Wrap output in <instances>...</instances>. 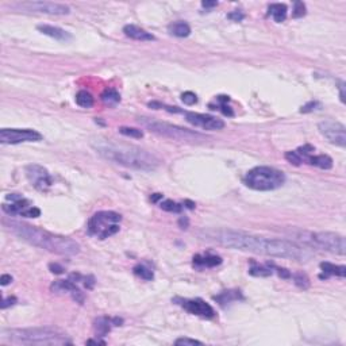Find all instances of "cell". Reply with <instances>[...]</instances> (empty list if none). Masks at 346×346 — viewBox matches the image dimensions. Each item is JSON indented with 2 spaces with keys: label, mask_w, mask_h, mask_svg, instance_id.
I'll use <instances>...</instances> for the list:
<instances>
[{
  "label": "cell",
  "mask_w": 346,
  "mask_h": 346,
  "mask_svg": "<svg viewBox=\"0 0 346 346\" xmlns=\"http://www.w3.org/2000/svg\"><path fill=\"white\" fill-rule=\"evenodd\" d=\"M203 240L216 242L222 246L231 247L242 252H250L264 254L271 257L288 258L295 261H307L311 258V253L298 243L287 240H273L265 237L247 234L243 231L230 229H208L199 231Z\"/></svg>",
  "instance_id": "cell-1"
},
{
  "label": "cell",
  "mask_w": 346,
  "mask_h": 346,
  "mask_svg": "<svg viewBox=\"0 0 346 346\" xmlns=\"http://www.w3.org/2000/svg\"><path fill=\"white\" fill-rule=\"evenodd\" d=\"M91 146L104 160L126 168L152 172L161 164L154 154L136 145L111 141L105 138H96L91 141Z\"/></svg>",
  "instance_id": "cell-2"
},
{
  "label": "cell",
  "mask_w": 346,
  "mask_h": 346,
  "mask_svg": "<svg viewBox=\"0 0 346 346\" xmlns=\"http://www.w3.org/2000/svg\"><path fill=\"white\" fill-rule=\"evenodd\" d=\"M3 226L12 234L19 237L23 241L29 242L33 246L47 250V252L60 254V256H76L80 253V245L69 237L53 234L46 230H42L37 226L27 225L23 222L3 218Z\"/></svg>",
  "instance_id": "cell-3"
},
{
  "label": "cell",
  "mask_w": 346,
  "mask_h": 346,
  "mask_svg": "<svg viewBox=\"0 0 346 346\" xmlns=\"http://www.w3.org/2000/svg\"><path fill=\"white\" fill-rule=\"evenodd\" d=\"M1 340L15 345H72L64 331L54 327H29L1 330Z\"/></svg>",
  "instance_id": "cell-4"
},
{
  "label": "cell",
  "mask_w": 346,
  "mask_h": 346,
  "mask_svg": "<svg viewBox=\"0 0 346 346\" xmlns=\"http://www.w3.org/2000/svg\"><path fill=\"white\" fill-rule=\"evenodd\" d=\"M138 122L153 134H157V136L168 138L172 141L185 142V143H202V142H206L208 139V137L200 134L198 131L188 130V129L177 126V125L168 123V122L158 121L154 118L141 116V118H138Z\"/></svg>",
  "instance_id": "cell-5"
},
{
  "label": "cell",
  "mask_w": 346,
  "mask_h": 346,
  "mask_svg": "<svg viewBox=\"0 0 346 346\" xmlns=\"http://www.w3.org/2000/svg\"><path fill=\"white\" fill-rule=\"evenodd\" d=\"M243 183L254 191H273L283 187L285 174L272 167H256L246 173Z\"/></svg>",
  "instance_id": "cell-6"
},
{
  "label": "cell",
  "mask_w": 346,
  "mask_h": 346,
  "mask_svg": "<svg viewBox=\"0 0 346 346\" xmlns=\"http://www.w3.org/2000/svg\"><path fill=\"white\" fill-rule=\"evenodd\" d=\"M300 241L309 245L310 247H316L322 249L326 252L336 253L344 256L346 253V242L345 237L337 233H330V231H303L298 236Z\"/></svg>",
  "instance_id": "cell-7"
},
{
  "label": "cell",
  "mask_w": 346,
  "mask_h": 346,
  "mask_svg": "<svg viewBox=\"0 0 346 346\" xmlns=\"http://www.w3.org/2000/svg\"><path fill=\"white\" fill-rule=\"evenodd\" d=\"M122 216L115 211H99L91 216L88 222V234L99 240H105L119 231Z\"/></svg>",
  "instance_id": "cell-8"
},
{
  "label": "cell",
  "mask_w": 346,
  "mask_h": 346,
  "mask_svg": "<svg viewBox=\"0 0 346 346\" xmlns=\"http://www.w3.org/2000/svg\"><path fill=\"white\" fill-rule=\"evenodd\" d=\"M12 8L26 12H41L47 15H68L69 8L67 4L53 3V1H23V3H14L11 4Z\"/></svg>",
  "instance_id": "cell-9"
},
{
  "label": "cell",
  "mask_w": 346,
  "mask_h": 346,
  "mask_svg": "<svg viewBox=\"0 0 346 346\" xmlns=\"http://www.w3.org/2000/svg\"><path fill=\"white\" fill-rule=\"evenodd\" d=\"M42 134L33 129H3L0 130V142L3 145H16L22 142H38Z\"/></svg>",
  "instance_id": "cell-10"
},
{
  "label": "cell",
  "mask_w": 346,
  "mask_h": 346,
  "mask_svg": "<svg viewBox=\"0 0 346 346\" xmlns=\"http://www.w3.org/2000/svg\"><path fill=\"white\" fill-rule=\"evenodd\" d=\"M318 130L327 141L337 146H346V127L340 122L326 119L318 123Z\"/></svg>",
  "instance_id": "cell-11"
},
{
  "label": "cell",
  "mask_w": 346,
  "mask_h": 346,
  "mask_svg": "<svg viewBox=\"0 0 346 346\" xmlns=\"http://www.w3.org/2000/svg\"><path fill=\"white\" fill-rule=\"evenodd\" d=\"M25 172H26V177L29 178V181L38 191L43 192L52 187L53 178L46 168H43L38 164H30L25 168Z\"/></svg>",
  "instance_id": "cell-12"
},
{
  "label": "cell",
  "mask_w": 346,
  "mask_h": 346,
  "mask_svg": "<svg viewBox=\"0 0 346 346\" xmlns=\"http://www.w3.org/2000/svg\"><path fill=\"white\" fill-rule=\"evenodd\" d=\"M183 114L185 115V121L188 123L194 125L195 127L203 129V130L218 131L225 127V122L216 116L199 114V112H188V111H184Z\"/></svg>",
  "instance_id": "cell-13"
},
{
  "label": "cell",
  "mask_w": 346,
  "mask_h": 346,
  "mask_svg": "<svg viewBox=\"0 0 346 346\" xmlns=\"http://www.w3.org/2000/svg\"><path fill=\"white\" fill-rule=\"evenodd\" d=\"M176 304L181 306L187 312L192 315H198L205 319H211L215 316V311L210 304L206 303L202 299H174Z\"/></svg>",
  "instance_id": "cell-14"
},
{
  "label": "cell",
  "mask_w": 346,
  "mask_h": 346,
  "mask_svg": "<svg viewBox=\"0 0 346 346\" xmlns=\"http://www.w3.org/2000/svg\"><path fill=\"white\" fill-rule=\"evenodd\" d=\"M7 200H10L11 203L10 205H3V211H4L7 215H21L23 216L25 215V212H26L30 207H33L32 205H30V202L27 199H25L22 195H18V194H10L7 195Z\"/></svg>",
  "instance_id": "cell-15"
},
{
  "label": "cell",
  "mask_w": 346,
  "mask_h": 346,
  "mask_svg": "<svg viewBox=\"0 0 346 346\" xmlns=\"http://www.w3.org/2000/svg\"><path fill=\"white\" fill-rule=\"evenodd\" d=\"M50 289L53 292H65V294H70L77 303H84V294L81 292V289L76 285V281H73L72 278L68 280H57L50 285Z\"/></svg>",
  "instance_id": "cell-16"
},
{
  "label": "cell",
  "mask_w": 346,
  "mask_h": 346,
  "mask_svg": "<svg viewBox=\"0 0 346 346\" xmlns=\"http://www.w3.org/2000/svg\"><path fill=\"white\" fill-rule=\"evenodd\" d=\"M123 322L119 318H107V316H100L94 322V329L96 333V337H105L111 331V326H121Z\"/></svg>",
  "instance_id": "cell-17"
},
{
  "label": "cell",
  "mask_w": 346,
  "mask_h": 346,
  "mask_svg": "<svg viewBox=\"0 0 346 346\" xmlns=\"http://www.w3.org/2000/svg\"><path fill=\"white\" fill-rule=\"evenodd\" d=\"M38 32H41L42 34L47 35V37L54 38L56 41H63L67 42L69 39H72V35L68 32H65L64 29L57 26H52V25H38Z\"/></svg>",
  "instance_id": "cell-18"
},
{
  "label": "cell",
  "mask_w": 346,
  "mask_h": 346,
  "mask_svg": "<svg viewBox=\"0 0 346 346\" xmlns=\"http://www.w3.org/2000/svg\"><path fill=\"white\" fill-rule=\"evenodd\" d=\"M123 33L125 35L131 39H136V41H154L156 38L153 34L147 33L145 29L138 27L136 25H126L123 27Z\"/></svg>",
  "instance_id": "cell-19"
},
{
  "label": "cell",
  "mask_w": 346,
  "mask_h": 346,
  "mask_svg": "<svg viewBox=\"0 0 346 346\" xmlns=\"http://www.w3.org/2000/svg\"><path fill=\"white\" fill-rule=\"evenodd\" d=\"M322 275L320 278H329L330 276H338V277H345L346 276V267L345 265H334L331 262H322L320 264Z\"/></svg>",
  "instance_id": "cell-20"
},
{
  "label": "cell",
  "mask_w": 346,
  "mask_h": 346,
  "mask_svg": "<svg viewBox=\"0 0 346 346\" xmlns=\"http://www.w3.org/2000/svg\"><path fill=\"white\" fill-rule=\"evenodd\" d=\"M222 264V258L219 256H212V254H206V256H195L194 267L196 268H214L216 265Z\"/></svg>",
  "instance_id": "cell-21"
},
{
  "label": "cell",
  "mask_w": 346,
  "mask_h": 346,
  "mask_svg": "<svg viewBox=\"0 0 346 346\" xmlns=\"http://www.w3.org/2000/svg\"><path fill=\"white\" fill-rule=\"evenodd\" d=\"M306 163L310 164V165H314L316 168L325 169V171L333 168V158L330 156H327V154H316V156L311 154V156L307 157Z\"/></svg>",
  "instance_id": "cell-22"
},
{
  "label": "cell",
  "mask_w": 346,
  "mask_h": 346,
  "mask_svg": "<svg viewBox=\"0 0 346 346\" xmlns=\"http://www.w3.org/2000/svg\"><path fill=\"white\" fill-rule=\"evenodd\" d=\"M168 32L171 35H174V37L185 38L191 34V27H189L188 23H185L183 21L173 22L168 26Z\"/></svg>",
  "instance_id": "cell-23"
},
{
  "label": "cell",
  "mask_w": 346,
  "mask_h": 346,
  "mask_svg": "<svg viewBox=\"0 0 346 346\" xmlns=\"http://www.w3.org/2000/svg\"><path fill=\"white\" fill-rule=\"evenodd\" d=\"M287 12H288L287 5L281 4V3H273V4L268 7V14L272 16L273 21L277 22V23H281V22L285 21Z\"/></svg>",
  "instance_id": "cell-24"
},
{
  "label": "cell",
  "mask_w": 346,
  "mask_h": 346,
  "mask_svg": "<svg viewBox=\"0 0 346 346\" xmlns=\"http://www.w3.org/2000/svg\"><path fill=\"white\" fill-rule=\"evenodd\" d=\"M100 98H102V102H103L105 105H108V107H114V105H116L121 102V95L114 88L105 89Z\"/></svg>",
  "instance_id": "cell-25"
},
{
  "label": "cell",
  "mask_w": 346,
  "mask_h": 346,
  "mask_svg": "<svg viewBox=\"0 0 346 346\" xmlns=\"http://www.w3.org/2000/svg\"><path fill=\"white\" fill-rule=\"evenodd\" d=\"M241 292L240 291H225V292H222L220 295H218V296H215L214 299L218 302V303L220 304V306H223L225 307L227 303H231V302H236V300L241 299Z\"/></svg>",
  "instance_id": "cell-26"
},
{
  "label": "cell",
  "mask_w": 346,
  "mask_h": 346,
  "mask_svg": "<svg viewBox=\"0 0 346 346\" xmlns=\"http://www.w3.org/2000/svg\"><path fill=\"white\" fill-rule=\"evenodd\" d=\"M249 273L252 276H257V277H268L273 273V269L271 265H257V264H253Z\"/></svg>",
  "instance_id": "cell-27"
},
{
  "label": "cell",
  "mask_w": 346,
  "mask_h": 346,
  "mask_svg": "<svg viewBox=\"0 0 346 346\" xmlns=\"http://www.w3.org/2000/svg\"><path fill=\"white\" fill-rule=\"evenodd\" d=\"M76 103L83 108H89L94 105V98L87 91H80L79 94L76 95Z\"/></svg>",
  "instance_id": "cell-28"
},
{
  "label": "cell",
  "mask_w": 346,
  "mask_h": 346,
  "mask_svg": "<svg viewBox=\"0 0 346 346\" xmlns=\"http://www.w3.org/2000/svg\"><path fill=\"white\" fill-rule=\"evenodd\" d=\"M133 271H134V273H136L138 277L143 278V280H146V281H150V280L154 278V275H153L152 271H150L149 268L145 267V265H141V264L136 265Z\"/></svg>",
  "instance_id": "cell-29"
},
{
  "label": "cell",
  "mask_w": 346,
  "mask_h": 346,
  "mask_svg": "<svg viewBox=\"0 0 346 346\" xmlns=\"http://www.w3.org/2000/svg\"><path fill=\"white\" fill-rule=\"evenodd\" d=\"M160 207H161L164 211L174 212V214H178V212H181V210H183V206L178 205L176 202H173V200H164V202L160 203Z\"/></svg>",
  "instance_id": "cell-30"
},
{
  "label": "cell",
  "mask_w": 346,
  "mask_h": 346,
  "mask_svg": "<svg viewBox=\"0 0 346 346\" xmlns=\"http://www.w3.org/2000/svg\"><path fill=\"white\" fill-rule=\"evenodd\" d=\"M119 133H121L122 136L130 137V138H137V139H139V138L143 137V131L134 129V127H119Z\"/></svg>",
  "instance_id": "cell-31"
},
{
  "label": "cell",
  "mask_w": 346,
  "mask_h": 346,
  "mask_svg": "<svg viewBox=\"0 0 346 346\" xmlns=\"http://www.w3.org/2000/svg\"><path fill=\"white\" fill-rule=\"evenodd\" d=\"M216 100L219 102V108H220V111L225 114V115H227V116H233L234 115V112H233V110H231L230 107L227 105V102H229V96H218L216 98Z\"/></svg>",
  "instance_id": "cell-32"
},
{
  "label": "cell",
  "mask_w": 346,
  "mask_h": 346,
  "mask_svg": "<svg viewBox=\"0 0 346 346\" xmlns=\"http://www.w3.org/2000/svg\"><path fill=\"white\" fill-rule=\"evenodd\" d=\"M295 280V284L298 285V287H300V288H309L310 285V280L307 278V276L306 275H303V273H296V275H294L292 276Z\"/></svg>",
  "instance_id": "cell-33"
},
{
  "label": "cell",
  "mask_w": 346,
  "mask_h": 346,
  "mask_svg": "<svg viewBox=\"0 0 346 346\" xmlns=\"http://www.w3.org/2000/svg\"><path fill=\"white\" fill-rule=\"evenodd\" d=\"M181 100H183L184 104L187 105H194L196 102H198V96L194 94V92H191V91H187V92H184L183 95H181Z\"/></svg>",
  "instance_id": "cell-34"
},
{
  "label": "cell",
  "mask_w": 346,
  "mask_h": 346,
  "mask_svg": "<svg viewBox=\"0 0 346 346\" xmlns=\"http://www.w3.org/2000/svg\"><path fill=\"white\" fill-rule=\"evenodd\" d=\"M304 15H306V4H304L303 1H295L292 16L294 18H302Z\"/></svg>",
  "instance_id": "cell-35"
},
{
  "label": "cell",
  "mask_w": 346,
  "mask_h": 346,
  "mask_svg": "<svg viewBox=\"0 0 346 346\" xmlns=\"http://www.w3.org/2000/svg\"><path fill=\"white\" fill-rule=\"evenodd\" d=\"M285 160H287L288 163L296 165V167H299L300 164H302V158H300L299 154L296 153V150H292V152L285 153Z\"/></svg>",
  "instance_id": "cell-36"
},
{
  "label": "cell",
  "mask_w": 346,
  "mask_h": 346,
  "mask_svg": "<svg viewBox=\"0 0 346 346\" xmlns=\"http://www.w3.org/2000/svg\"><path fill=\"white\" fill-rule=\"evenodd\" d=\"M174 344L176 345H203L202 342L198 341V340H192V338H187V337H184V338H178V340H176L174 341Z\"/></svg>",
  "instance_id": "cell-37"
},
{
  "label": "cell",
  "mask_w": 346,
  "mask_h": 346,
  "mask_svg": "<svg viewBox=\"0 0 346 346\" xmlns=\"http://www.w3.org/2000/svg\"><path fill=\"white\" fill-rule=\"evenodd\" d=\"M227 18H229L230 21L241 22L242 19H245V14H243V12H241L240 10H236V11H233V12H230V14L227 15Z\"/></svg>",
  "instance_id": "cell-38"
},
{
  "label": "cell",
  "mask_w": 346,
  "mask_h": 346,
  "mask_svg": "<svg viewBox=\"0 0 346 346\" xmlns=\"http://www.w3.org/2000/svg\"><path fill=\"white\" fill-rule=\"evenodd\" d=\"M319 103L318 102H310V103H307V104H304L303 107H302V110H300V112H303V114H307V112H311V111L316 110V107H319Z\"/></svg>",
  "instance_id": "cell-39"
},
{
  "label": "cell",
  "mask_w": 346,
  "mask_h": 346,
  "mask_svg": "<svg viewBox=\"0 0 346 346\" xmlns=\"http://www.w3.org/2000/svg\"><path fill=\"white\" fill-rule=\"evenodd\" d=\"M49 269H50V272L56 273V275H61L64 272V268L60 264H57V262H52L49 265Z\"/></svg>",
  "instance_id": "cell-40"
},
{
  "label": "cell",
  "mask_w": 346,
  "mask_h": 346,
  "mask_svg": "<svg viewBox=\"0 0 346 346\" xmlns=\"http://www.w3.org/2000/svg\"><path fill=\"white\" fill-rule=\"evenodd\" d=\"M16 303V298H7V299L3 300V303H1V309L5 310L7 307H10V306H14V304Z\"/></svg>",
  "instance_id": "cell-41"
},
{
  "label": "cell",
  "mask_w": 346,
  "mask_h": 346,
  "mask_svg": "<svg viewBox=\"0 0 346 346\" xmlns=\"http://www.w3.org/2000/svg\"><path fill=\"white\" fill-rule=\"evenodd\" d=\"M11 281H12V277H11L10 275H1V277H0V284H1L3 287L8 285Z\"/></svg>",
  "instance_id": "cell-42"
},
{
  "label": "cell",
  "mask_w": 346,
  "mask_h": 346,
  "mask_svg": "<svg viewBox=\"0 0 346 346\" xmlns=\"http://www.w3.org/2000/svg\"><path fill=\"white\" fill-rule=\"evenodd\" d=\"M189 225V220L187 216H181L180 219H178V226L181 227V229H187Z\"/></svg>",
  "instance_id": "cell-43"
},
{
  "label": "cell",
  "mask_w": 346,
  "mask_h": 346,
  "mask_svg": "<svg viewBox=\"0 0 346 346\" xmlns=\"http://www.w3.org/2000/svg\"><path fill=\"white\" fill-rule=\"evenodd\" d=\"M218 5V3L216 1H202V7H205V8H212V7H216Z\"/></svg>",
  "instance_id": "cell-44"
},
{
  "label": "cell",
  "mask_w": 346,
  "mask_h": 346,
  "mask_svg": "<svg viewBox=\"0 0 346 346\" xmlns=\"http://www.w3.org/2000/svg\"><path fill=\"white\" fill-rule=\"evenodd\" d=\"M344 88H345V83H344V81H341V83H340V98H341L342 103L345 102V94H344Z\"/></svg>",
  "instance_id": "cell-45"
},
{
  "label": "cell",
  "mask_w": 346,
  "mask_h": 346,
  "mask_svg": "<svg viewBox=\"0 0 346 346\" xmlns=\"http://www.w3.org/2000/svg\"><path fill=\"white\" fill-rule=\"evenodd\" d=\"M161 198H163V195L161 194H154L150 199H152V202H157V200L161 199Z\"/></svg>",
  "instance_id": "cell-46"
},
{
  "label": "cell",
  "mask_w": 346,
  "mask_h": 346,
  "mask_svg": "<svg viewBox=\"0 0 346 346\" xmlns=\"http://www.w3.org/2000/svg\"><path fill=\"white\" fill-rule=\"evenodd\" d=\"M185 205H187V207H188V208H194L195 207V203L189 202V200H185Z\"/></svg>",
  "instance_id": "cell-47"
}]
</instances>
